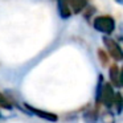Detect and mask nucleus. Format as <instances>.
<instances>
[{
    "mask_svg": "<svg viewBox=\"0 0 123 123\" xmlns=\"http://www.w3.org/2000/svg\"><path fill=\"white\" fill-rule=\"evenodd\" d=\"M103 43H105V46L107 48V50H109V54L111 56V58H114L115 61H120V60H123V50H122L120 45L117 43V41H114L112 38L105 36Z\"/></svg>",
    "mask_w": 123,
    "mask_h": 123,
    "instance_id": "obj_3",
    "label": "nucleus"
},
{
    "mask_svg": "<svg viewBox=\"0 0 123 123\" xmlns=\"http://www.w3.org/2000/svg\"><path fill=\"white\" fill-rule=\"evenodd\" d=\"M97 95H98V99H97L98 102L101 101L106 107H112L117 94L114 93V90H112V87H111V85H110V83L103 85V87H101V83H99V86H98V94H97Z\"/></svg>",
    "mask_w": 123,
    "mask_h": 123,
    "instance_id": "obj_2",
    "label": "nucleus"
},
{
    "mask_svg": "<svg viewBox=\"0 0 123 123\" xmlns=\"http://www.w3.org/2000/svg\"><path fill=\"white\" fill-rule=\"evenodd\" d=\"M24 106L27 107L31 112H33L35 115H37V117L43 118V119H45V120H49V122H57V120H58V117H57L56 114H53V112H48V111H44V110L36 109V107H32L27 103H25Z\"/></svg>",
    "mask_w": 123,
    "mask_h": 123,
    "instance_id": "obj_4",
    "label": "nucleus"
},
{
    "mask_svg": "<svg viewBox=\"0 0 123 123\" xmlns=\"http://www.w3.org/2000/svg\"><path fill=\"white\" fill-rule=\"evenodd\" d=\"M0 107H3V109H12L11 99H8L4 94H1V93H0Z\"/></svg>",
    "mask_w": 123,
    "mask_h": 123,
    "instance_id": "obj_9",
    "label": "nucleus"
},
{
    "mask_svg": "<svg viewBox=\"0 0 123 123\" xmlns=\"http://www.w3.org/2000/svg\"><path fill=\"white\" fill-rule=\"evenodd\" d=\"M93 25L98 32H102V33H105V35H111L115 29V20L112 19L111 16L103 15V16L95 17Z\"/></svg>",
    "mask_w": 123,
    "mask_h": 123,
    "instance_id": "obj_1",
    "label": "nucleus"
},
{
    "mask_svg": "<svg viewBox=\"0 0 123 123\" xmlns=\"http://www.w3.org/2000/svg\"><path fill=\"white\" fill-rule=\"evenodd\" d=\"M102 122L103 123H114V117L110 111H106L102 114Z\"/></svg>",
    "mask_w": 123,
    "mask_h": 123,
    "instance_id": "obj_10",
    "label": "nucleus"
},
{
    "mask_svg": "<svg viewBox=\"0 0 123 123\" xmlns=\"http://www.w3.org/2000/svg\"><path fill=\"white\" fill-rule=\"evenodd\" d=\"M117 3H119V4H123V0H115Z\"/></svg>",
    "mask_w": 123,
    "mask_h": 123,
    "instance_id": "obj_13",
    "label": "nucleus"
},
{
    "mask_svg": "<svg viewBox=\"0 0 123 123\" xmlns=\"http://www.w3.org/2000/svg\"><path fill=\"white\" fill-rule=\"evenodd\" d=\"M65 1L69 6L72 13H80L87 6V0H65Z\"/></svg>",
    "mask_w": 123,
    "mask_h": 123,
    "instance_id": "obj_5",
    "label": "nucleus"
},
{
    "mask_svg": "<svg viewBox=\"0 0 123 123\" xmlns=\"http://www.w3.org/2000/svg\"><path fill=\"white\" fill-rule=\"evenodd\" d=\"M112 107L115 109V111H117V112H120V110L123 109V98H122V95H120V94H117Z\"/></svg>",
    "mask_w": 123,
    "mask_h": 123,
    "instance_id": "obj_8",
    "label": "nucleus"
},
{
    "mask_svg": "<svg viewBox=\"0 0 123 123\" xmlns=\"http://www.w3.org/2000/svg\"><path fill=\"white\" fill-rule=\"evenodd\" d=\"M58 12L62 19H68V17L72 16V11H70L69 6L66 4L65 0H58Z\"/></svg>",
    "mask_w": 123,
    "mask_h": 123,
    "instance_id": "obj_7",
    "label": "nucleus"
},
{
    "mask_svg": "<svg viewBox=\"0 0 123 123\" xmlns=\"http://www.w3.org/2000/svg\"><path fill=\"white\" fill-rule=\"evenodd\" d=\"M98 56H99V60H101V62L103 65H107V62H109V57H107L106 52L102 50V49H98Z\"/></svg>",
    "mask_w": 123,
    "mask_h": 123,
    "instance_id": "obj_11",
    "label": "nucleus"
},
{
    "mask_svg": "<svg viewBox=\"0 0 123 123\" xmlns=\"http://www.w3.org/2000/svg\"><path fill=\"white\" fill-rule=\"evenodd\" d=\"M120 85H123V69L120 70Z\"/></svg>",
    "mask_w": 123,
    "mask_h": 123,
    "instance_id": "obj_12",
    "label": "nucleus"
},
{
    "mask_svg": "<svg viewBox=\"0 0 123 123\" xmlns=\"http://www.w3.org/2000/svg\"><path fill=\"white\" fill-rule=\"evenodd\" d=\"M109 74H110V81H111L112 85L120 86V70L117 65H111Z\"/></svg>",
    "mask_w": 123,
    "mask_h": 123,
    "instance_id": "obj_6",
    "label": "nucleus"
}]
</instances>
